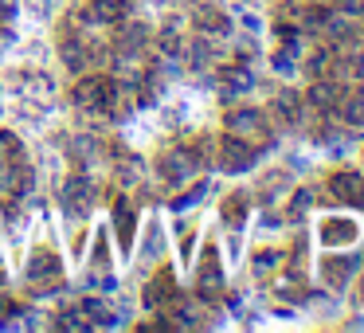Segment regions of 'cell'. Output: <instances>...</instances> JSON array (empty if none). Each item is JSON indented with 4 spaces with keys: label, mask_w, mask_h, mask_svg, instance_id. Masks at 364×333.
I'll use <instances>...</instances> for the list:
<instances>
[{
    "label": "cell",
    "mask_w": 364,
    "mask_h": 333,
    "mask_svg": "<svg viewBox=\"0 0 364 333\" xmlns=\"http://www.w3.org/2000/svg\"><path fill=\"white\" fill-rule=\"evenodd\" d=\"M122 98H126V90L110 75H82L71 87V106L75 110H87V114H110Z\"/></svg>",
    "instance_id": "obj_1"
},
{
    "label": "cell",
    "mask_w": 364,
    "mask_h": 333,
    "mask_svg": "<svg viewBox=\"0 0 364 333\" xmlns=\"http://www.w3.org/2000/svg\"><path fill=\"white\" fill-rule=\"evenodd\" d=\"M223 126H228V134L243 137V142H251V145L270 142V118L262 110H255V106H235V110H228Z\"/></svg>",
    "instance_id": "obj_2"
},
{
    "label": "cell",
    "mask_w": 364,
    "mask_h": 333,
    "mask_svg": "<svg viewBox=\"0 0 364 333\" xmlns=\"http://www.w3.org/2000/svg\"><path fill=\"white\" fill-rule=\"evenodd\" d=\"M200 165H204V153L200 149H165L157 157V176L165 184H184L188 176H196L200 173Z\"/></svg>",
    "instance_id": "obj_3"
},
{
    "label": "cell",
    "mask_w": 364,
    "mask_h": 333,
    "mask_svg": "<svg viewBox=\"0 0 364 333\" xmlns=\"http://www.w3.org/2000/svg\"><path fill=\"white\" fill-rule=\"evenodd\" d=\"M259 161V145L243 142V137L228 134L220 142V149H215V165L223 169V173H247V169Z\"/></svg>",
    "instance_id": "obj_4"
},
{
    "label": "cell",
    "mask_w": 364,
    "mask_h": 333,
    "mask_svg": "<svg viewBox=\"0 0 364 333\" xmlns=\"http://www.w3.org/2000/svg\"><path fill=\"white\" fill-rule=\"evenodd\" d=\"M28 282H32L36 290H55V286L63 282V263H59V255L51 251V247L32 251V259H28Z\"/></svg>",
    "instance_id": "obj_5"
},
{
    "label": "cell",
    "mask_w": 364,
    "mask_h": 333,
    "mask_svg": "<svg viewBox=\"0 0 364 333\" xmlns=\"http://www.w3.org/2000/svg\"><path fill=\"white\" fill-rule=\"evenodd\" d=\"M114 28H118V32H114V48H118V56H122V59H137V56H141V51L153 43L149 24H141V20L134 24V20L126 16L122 24H114Z\"/></svg>",
    "instance_id": "obj_6"
},
{
    "label": "cell",
    "mask_w": 364,
    "mask_h": 333,
    "mask_svg": "<svg viewBox=\"0 0 364 333\" xmlns=\"http://www.w3.org/2000/svg\"><path fill=\"white\" fill-rule=\"evenodd\" d=\"M270 122H274V126H301V122H306V98L298 95V90H278L274 98H270V114H267Z\"/></svg>",
    "instance_id": "obj_7"
},
{
    "label": "cell",
    "mask_w": 364,
    "mask_h": 333,
    "mask_svg": "<svg viewBox=\"0 0 364 333\" xmlns=\"http://www.w3.org/2000/svg\"><path fill=\"white\" fill-rule=\"evenodd\" d=\"M176 298H181V286H176V275L173 270H157L153 275V282L145 286V310H157V314H165L168 306H176Z\"/></svg>",
    "instance_id": "obj_8"
},
{
    "label": "cell",
    "mask_w": 364,
    "mask_h": 333,
    "mask_svg": "<svg viewBox=\"0 0 364 333\" xmlns=\"http://www.w3.org/2000/svg\"><path fill=\"white\" fill-rule=\"evenodd\" d=\"M196 294L204 302H215L223 294V270H220V255H215V247H208L204 259H200V267H196Z\"/></svg>",
    "instance_id": "obj_9"
},
{
    "label": "cell",
    "mask_w": 364,
    "mask_h": 333,
    "mask_svg": "<svg viewBox=\"0 0 364 333\" xmlns=\"http://www.w3.org/2000/svg\"><path fill=\"white\" fill-rule=\"evenodd\" d=\"M129 16V0H87L82 9V20L95 28H114Z\"/></svg>",
    "instance_id": "obj_10"
},
{
    "label": "cell",
    "mask_w": 364,
    "mask_h": 333,
    "mask_svg": "<svg viewBox=\"0 0 364 333\" xmlns=\"http://www.w3.org/2000/svg\"><path fill=\"white\" fill-rule=\"evenodd\" d=\"M329 196L333 200H341V204H353V208H360L364 204V176L360 173H333L329 176Z\"/></svg>",
    "instance_id": "obj_11"
},
{
    "label": "cell",
    "mask_w": 364,
    "mask_h": 333,
    "mask_svg": "<svg viewBox=\"0 0 364 333\" xmlns=\"http://www.w3.org/2000/svg\"><path fill=\"white\" fill-rule=\"evenodd\" d=\"M59 56H63V63L71 67V71H82V67L90 63V48H87V40H82V32L59 36Z\"/></svg>",
    "instance_id": "obj_12"
},
{
    "label": "cell",
    "mask_w": 364,
    "mask_h": 333,
    "mask_svg": "<svg viewBox=\"0 0 364 333\" xmlns=\"http://www.w3.org/2000/svg\"><path fill=\"white\" fill-rule=\"evenodd\" d=\"M360 267V255H345V259H337V255H325L321 259V275L329 286H345L348 278H353V270Z\"/></svg>",
    "instance_id": "obj_13"
},
{
    "label": "cell",
    "mask_w": 364,
    "mask_h": 333,
    "mask_svg": "<svg viewBox=\"0 0 364 333\" xmlns=\"http://www.w3.org/2000/svg\"><path fill=\"white\" fill-rule=\"evenodd\" d=\"M63 200H67V208H71V212H87L90 208V200H95V184L87 181V176H71V181H67V189H63Z\"/></svg>",
    "instance_id": "obj_14"
},
{
    "label": "cell",
    "mask_w": 364,
    "mask_h": 333,
    "mask_svg": "<svg viewBox=\"0 0 364 333\" xmlns=\"http://www.w3.org/2000/svg\"><path fill=\"white\" fill-rule=\"evenodd\" d=\"M196 32L208 36V40H212V36H228V32H231V20L223 16L220 9L204 4V9H196Z\"/></svg>",
    "instance_id": "obj_15"
},
{
    "label": "cell",
    "mask_w": 364,
    "mask_h": 333,
    "mask_svg": "<svg viewBox=\"0 0 364 333\" xmlns=\"http://www.w3.org/2000/svg\"><path fill=\"white\" fill-rule=\"evenodd\" d=\"M337 114H341V122H345V126L364 130V90H353V87H348L345 98L337 102Z\"/></svg>",
    "instance_id": "obj_16"
},
{
    "label": "cell",
    "mask_w": 364,
    "mask_h": 333,
    "mask_svg": "<svg viewBox=\"0 0 364 333\" xmlns=\"http://www.w3.org/2000/svg\"><path fill=\"white\" fill-rule=\"evenodd\" d=\"M247 208H251V200H247V192H231L228 200L220 204V216L228 228H239V223L247 220Z\"/></svg>",
    "instance_id": "obj_17"
},
{
    "label": "cell",
    "mask_w": 364,
    "mask_h": 333,
    "mask_svg": "<svg viewBox=\"0 0 364 333\" xmlns=\"http://www.w3.org/2000/svg\"><path fill=\"white\" fill-rule=\"evenodd\" d=\"M79 314L87 325H114V310L106 306L102 298H82L79 302Z\"/></svg>",
    "instance_id": "obj_18"
},
{
    "label": "cell",
    "mask_w": 364,
    "mask_h": 333,
    "mask_svg": "<svg viewBox=\"0 0 364 333\" xmlns=\"http://www.w3.org/2000/svg\"><path fill=\"white\" fill-rule=\"evenodd\" d=\"M321 239H325L329 247H337V243H353V239H356V223H353V220H325Z\"/></svg>",
    "instance_id": "obj_19"
},
{
    "label": "cell",
    "mask_w": 364,
    "mask_h": 333,
    "mask_svg": "<svg viewBox=\"0 0 364 333\" xmlns=\"http://www.w3.org/2000/svg\"><path fill=\"white\" fill-rule=\"evenodd\" d=\"M274 294L286 302H306V286H301L298 275H278L274 278Z\"/></svg>",
    "instance_id": "obj_20"
},
{
    "label": "cell",
    "mask_w": 364,
    "mask_h": 333,
    "mask_svg": "<svg viewBox=\"0 0 364 333\" xmlns=\"http://www.w3.org/2000/svg\"><path fill=\"white\" fill-rule=\"evenodd\" d=\"M24 157V145L12 130H0V165H12V161Z\"/></svg>",
    "instance_id": "obj_21"
},
{
    "label": "cell",
    "mask_w": 364,
    "mask_h": 333,
    "mask_svg": "<svg viewBox=\"0 0 364 333\" xmlns=\"http://www.w3.org/2000/svg\"><path fill=\"white\" fill-rule=\"evenodd\" d=\"M114 223H118L122 247H129V243H134V216H129V204H126V200H118V204H114Z\"/></svg>",
    "instance_id": "obj_22"
},
{
    "label": "cell",
    "mask_w": 364,
    "mask_h": 333,
    "mask_svg": "<svg viewBox=\"0 0 364 333\" xmlns=\"http://www.w3.org/2000/svg\"><path fill=\"white\" fill-rule=\"evenodd\" d=\"M278 263H282V251H274V247H259L255 259H251V267H255V275H270Z\"/></svg>",
    "instance_id": "obj_23"
},
{
    "label": "cell",
    "mask_w": 364,
    "mask_h": 333,
    "mask_svg": "<svg viewBox=\"0 0 364 333\" xmlns=\"http://www.w3.org/2000/svg\"><path fill=\"white\" fill-rule=\"evenodd\" d=\"M314 200H317L314 189H298V192H294V200H290V220H301V216L314 208Z\"/></svg>",
    "instance_id": "obj_24"
},
{
    "label": "cell",
    "mask_w": 364,
    "mask_h": 333,
    "mask_svg": "<svg viewBox=\"0 0 364 333\" xmlns=\"http://www.w3.org/2000/svg\"><path fill=\"white\" fill-rule=\"evenodd\" d=\"M16 314H20V302L12 294H0V325H9Z\"/></svg>",
    "instance_id": "obj_25"
},
{
    "label": "cell",
    "mask_w": 364,
    "mask_h": 333,
    "mask_svg": "<svg viewBox=\"0 0 364 333\" xmlns=\"http://www.w3.org/2000/svg\"><path fill=\"white\" fill-rule=\"evenodd\" d=\"M337 12H345L348 20H364V0H337Z\"/></svg>",
    "instance_id": "obj_26"
},
{
    "label": "cell",
    "mask_w": 364,
    "mask_h": 333,
    "mask_svg": "<svg viewBox=\"0 0 364 333\" xmlns=\"http://www.w3.org/2000/svg\"><path fill=\"white\" fill-rule=\"evenodd\" d=\"M16 16V0H0V24Z\"/></svg>",
    "instance_id": "obj_27"
},
{
    "label": "cell",
    "mask_w": 364,
    "mask_h": 333,
    "mask_svg": "<svg viewBox=\"0 0 364 333\" xmlns=\"http://www.w3.org/2000/svg\"><path fill=\"white\" fill-rule=\"evenodd\" d=\"M360 298H364V275H360Z\"/></svg>",
    "instance_id": "obj_28"
},
{
    "label": "cell",
    "mask_w": 364,
    "mask_h": 333,
    "mask_svg": "<svg viewBox=\"0 0 364 333\" xmlns=\"http://www.w3.org/2000/svg\"><path fill=\"white\" fill-rule=\"evenodd\" d=\"M282 4H294V0H282Z\"/></svg>",
    "instance_id": "obj_29"
}]
</instances>
